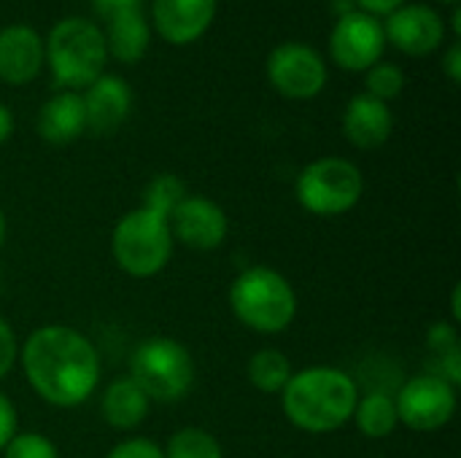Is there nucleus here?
I'll list each match as a JSON object with an SVG mask.
<instances>
[{
  "mask_svg": "<svg viewBox=\"0 0 461 458\" xmlns=\"http://www.w3.org/2000/svg\"><path fill=\"white\" fill-rule=\"evenodd\" d=\"M3 458H59L57 456V445L51 440H46L38 432H24V435H14L8 440V445L3 448Z\"/></svg>",
  "mask_w": 461,
  "mask_h": 458,
  "instance_id": "26",
  "label": "nucleus"
},
{
  "mask_svg": "<svg viewBox=\"0 0 461 458\" xmlns=\"http://www.w3.org/2000/svg\"><path fill=\"white\" fill-rule=\"evenodd\" d=\"M365 86H367V94L378 97V100H394L402 86H405V73L392 65V62H375L370 70H367V78H365Z\"/></svg>",
  "mask_w": 461,
  "mask_h": 458,
  "instance_id": "25",
  "label": "nucleus"
},
{
  "mask_svg": "<svg viewBox=\"0 0 461 458\" xmlns=\"http://www.w3.org/2000/svg\"><path fill=\"white\" fill-rule=\"evenodd\" d=\"M359 391L351 375L335 367H308L294 373L281 391L286 418L311 435H327L351 421Z\"/></svg>",
  "mask_w": 461,
  "mask_h": 458,
  "instance_id": "2",
  "label": "nucleus"
},
{
  "mask_svg": "<svg viewBox=\"0 0 461 458\" xmlns=\"http://www.w3.org/2000/svg\"><path fill=\"white\" fill-rule=\"evenodd\" d=\"M362 8L359 11H367V13H392L394 8H400L405 0H357Z\"/></svg>",
  "mask_w": 461,
  "mask_h": 458,
  "instance_id": "32",
  "label": "nucleus"
},
{
  "mask_svg": "<svg viewBox=\"0 0 461 458\" xmlns=\"http://www.w3.org/2000/svg\"><path fill=\"white\" fill-rule=\"evenodd\" d=\"M130 378L151 402H178L194 386V359L173 337H149L130 356Z\"/></svg>",
  "mask_w": 461,
  "mask_h": 458,
  "instance_id": "6",
  "label": "nucleus"
},
{
  "mask_svg": "<svg viewBox=\"0 0 461 458\" xmlns=\"http://www.w3.org/2000/svg\"><path fill=\"white\" fill-rule=\"evenodd\" d=\"M173 232L167 219L135 208L119 219L111 235V254L116 265L132 278H151L173 256Z\"/></svg>",
  "mask_w": 461,
  "mask_h": 458,
  "instance_id": "5",
  "label": "nucleus"
},
{
  "mask_svg": "<svg viewBox=\"0 0 461 458\" xmlns=\"http://www.w3.org/2000/svg\"><path fill=\"white\" fill-rule=\"evenodd\" d=\"M3 240H5V216L0 211V248H3Z\"/></svg>",
  "mask_w": 461,
  "mask_h": 458,
  "instance_id": "36",
  "label": "nucleus"
},
{
  "mask_svg": "<svg viewBox=\"0 0 461 458\" xmlns=\"http://www.w3.org/2000/svg\"><path fill=\"white\" fill-rule=\"evenodd\" d=\"M105 458H165V454L157 443L143 440V437H132V440L119 443L116 448H111V454Z\"/></svg>",
  "mask_w": 461,
  "mask_h": 458,
  "instance_id": "27",
  "label": "nucleus"
},
{
  "mask_svg": "<svg viewBox=\"0 0 461 458\" xmlns=\"http://www.w3.org/2000/svg\"><path fill=\"white\" fill-rule=\"evenodd\" d=\"M11 132H14V116L5 105H0V146L11 138Z\"/></svg>",
  "mask_w": 461,
  "mask_h": 458,
  "instance_id": "33",
  "label": "nucleus"
},
{
  "mask_svg": "<svg viewBox=\"0 0 461 458\" xmlns=\"http://www.w3.org/2000/svg\"><path fill=\"white\" fill-rule=\"evenodd\" d=\"M454 35H461V8L454 11Z\"/></svg>",
  "mask_w": 461,
  "mask_h": 458,
  "instance_id": "35",
  "label": "nucleus"
},
{
  "mask_svg": "<svg viewBox=\"0 0 461 458\" xmlns=\"http://www.w3.org/2000/svg\"><path fill=\"white\" fill-rule=\"evenodd\" d=\"M267 78L284 97L311 100L327 84V65L305 43H281L267 57Z\"/></svg>",
  "mask_w": 461,
  "mask_h": 458,
  "instance_id": "10",
  "label": "nucleus"
},
{
  "mask_svg": "<svg viewBox=\"0 0 461 458\" xmlns=\"http://www.w3.org/2000/svg\"><path fill=\"white\" fill-rule=\"evenodd\" d=\"M230 305L238 321L259 335H278L289 329L297 316L292 283L270 267L243 270L230 289Z\"/></svg>",
  "mask_w": 461,
  "mask_h": 458,
  "instance_id": "4",
  "label": "nucleus"
},
{
  "mask_svg": "<svg viewBox=\"0 0 461 458\" xmlns=\"http://www.w3.org/2000/svg\"><path fill=\"white\" fill-rule=\"evenodd\" d=\"M16 356H19L16 337H14V332H11V327L0 319V381L11 373Z\"/></svg>",
  "mask_w": 461,
  "mask_h": 458,
  "instance_id": "28",
  "label": "nucleus"
},
{
  "mask_svg": "<svg viewBox=\"0 0 461 458\" xmlns=\"http://www.w3.org/2000/svg\"><path fill=\"white\" fill-rule=\"evenodd\" d=\"M86 130L84 100L76 92H59L49 97L38 111V135L51 146H65L81 138Z\"/></svg>",
  "mask_w": 461,
  "mask_h": 458,
  "instance_id": "17",
  "label": "nucleus"
},
{
  "mask_svg": "<svg viewBox=\"0 0 461 458\" xmlns=\"http://www.w3.org/2000/svg\"><path fill=\"white\" fill-rule=\"evenodd\" d=\"M397 418L413 432H438L456 413V389L438 375H416L411 378L397 400Z\"/></svg>",
  "mask_w": 461,
  "mask_h": 458,
  "instance_id": "8",
  "label": "nucleus"
},
{
  "mask_svg": "<svg viewBox=\"0 0 461 458\" xmlns=\"http://www.w3.org/2000/svg\"><path fill=\"white\" fill-rule=\"evenodd\" d=\"M32 391L54 408L86 402L100 381V356L76 329L49 324L35 329L19 351Z\"/></svg>",
  "mask_w": 461,
  "mask_h": 458,
  "instance_id": "1",
  "label": "nucleus"
},
{
  "mask_svg": "<svg viewBox=\"0 0 461 458\" xmlns=\"http://www.w3.org/2000/svg\"><path fill=\"white\" fill-rule=\"evenodd\" d=\"M365 192L362 170L343 157L311 162L297 178V200L308 213L340 216L348 213Z\"/></svg>",
  "mask_w": 461,
  "mask_h": 458,
  "instance_id": "7",
  "label": "nucleus"
},
{
  "mask_svg": "<svg viewBox=\"0 0 461 458\" xmlns=\"http://www.w3.org/2000/svg\"><path fill=\"white\" fill-rule=\"evenodd\" d=\"M162 454L165 458H224L219 440L197 427H186L176 432Z\"/></svg>",
  "mask_w": 461,
  "mask_h": 458,
  "instance_id": "24",
  "label": "nucleus"
},
{
  "mask_svg": "<svg viewBox=\"0 0 461 458\" xmlns=\"http://www.w3.org/2000/svg\"><path fill=\"white\" fill-rule=\"evenodd\" d=\"M103 24H105V30H103L105 51L111 57H116L124 65L143 59L149 40H151V30H149L143 11H127V13H119Z\"/></svg>",
  "mask_w": 461,
  "mask_h": 458,
  "instance_id": "19",
  "label": "nucleus"
},
{
  "mask_svg": "<svg viewBox=\"0 0 461 458\" xmlns=\"http://www.w3.org/2000/svg\"><path fill=\"white\" fill-rule=\"evenodd\" d=\"M43 40L27 24H8L0 30V78L11 86L30 84L43 65Z\"/></svg>",
  "mask_w": 461,
  "mask_h": 458,
  "instance_id": "15",
  "label": "nucleus"
},
{
  "mask_svg": "<svg viewBox=\"0 0 461 458\" xmlns=\"http://www.w3.org/2000/svg\"><path fill=\"white\" fill-rule=\"evenodd\" d=\"M81 100H84V113H86V130L97 135H111L130 116L132 89L124 78L103 73L86 86Z\"/></svg>",
  "mask_w": 461,
  "mask_h": 458,
  "instance_id": "13",
  "label": "nucleus"
},
{
  "mask_svg": "<svg viewBox=\"0 0 461 458\" xmlns=\"http://www.w3.org/2000/svg\"><path fill=\"white\" fill-rule=\"evenodd\" d=\"M392 130H394V116H392L389 103L367 92L348 100L346 113H343V132L348 143L370 151V148L384 146L392 138Z\"/></svg>",
  "mask_w": 461,
  "mask_h": 458,
  "instance_id": "16",
  "label": "nucleus"
},
{
  "mask_svg": "<svg viewBox=\"0 0 461 458\" xmlns=\"http://www.w3.org/2000/svg\"><path fill=\"white\" fill-rule=\"evenodd\" d=\"M14 435H16V408L5 394H0V451L8 445Z\"/></svg>",
  "mask_w": 461,
  "mask_h": 458,
  "instance_id": "30",
  "label": "nucleus"
},
{
  "mask_svg": "<svg viewBox=\"0 0 461 458\" xmlns=\"http://www.w3.org/2000/svg\"><path fill=\"white\" fill-rule=\"evenodd\" d=\"M184 197H186L184 181L178 175H173V173H159L143 189V205L140 208H146V211H151V213H157L162 219H170Z\"/></svg>",
  "mask_w": 461,
  "mask_h": 458,
  "instance_id": "23",
  "label": "nucleus"
},
{
  "mask_svg": "<svg viewBox=\"0 0 461 458\" xmlns=\"http://www.w3.org/2000/svg\"><path fill=\"white\" fill-rule=\"evenodd\" d=\"M384 35L400 51L411 57H424V54H432L443 43L446 24L435 8L424 3H413V5H400L389 13L384 24Z\"/></svg>",
  "mask_w": 461,
  "mask_h": 458,
  "instance_id": "12",
  "label": "nucleus"
},
{
  "mask_svg": "<svg viewBox=\"0 0 461 458\" xmlns=\"http://www.w3.org/2000/svg\"><path fill=\"white\" fill-rule=\"evenodd\" d=\"M351 418L357 421L359 432L370 440H384V437L394 435V429L400 424L394 397L386 391H370L367 397L357 400Z\"/></svg>",
  "mask_w": 461,
  "mask_h": 458,
  "instance_id": "21",
  "label": "nucleus"
},
{
  "mask_svg": "<svg viewBox=\"0 0 461 458\" xmlns=\"http://www.w3.org/2000/svg\"><path fill=\"white\" fill-rule=\"evenodd\" d=\"M459 297H461V289H459V286H454V294H451V308H454V321H461Z\"/></svg>",
  "mask_w": 461,
  "mask_h": 458,
  "instance_id": "34",
  "label": "nucleus"
},
{
  "mask_svg": "<svg viewBox=\"0 0 461 458\" xmlns=\"http://www.w3.org/2000/svg\"><path fill=\"white\" fill-rule=\"evenodd\" d=\"M149 410H151V400L130 375L113 381L103 391V400H100V413H103L105 424L119 432L138 429L149 418Z\"/></svg>",
  "mask_w": 461,
  "mask_h": 458,
  "instance_id": "18",
  "label": "nucleus"
},
{
  "mask_svg": "<svg viewBox=\"0 0 461 458\" xmlns=\"http://www.w3.org/2000/svg\"><path fill=\"white\" fill-rule=\"evenodd\" d=\"M154 27L167 43H194L216 16V0H154Z\"/></svg>",
  "mask_w": 461,
  "mask_h": 458,
  "instance_id": "14",
  "label": "nucleus"
},
{
  "mask_svg": "<svg viewBox=\"0 0 461 458\" xmlns=\"http://www.w3.org/2000/svg\"><path fill=\"white\" fill-rule=\"evenodd\" d=\"M57 86L76 92L86 89L95 78L103 76L108 51L103 30L84 16H70L54 24L43 49Z\"/></svg>",
  "mask_w": 461,
  "mask_h": 458,
  "instance_id": "3",
  "label": "nucleus"
},
{
  "mask_svg": "<svg viewBox=\"0 0 461 458\" xmlns=\"http://www.w3.org/2000/svg\"><path fill=\"white\" fill-rule=\"evenodd\" d=\"M92 8L100 22H108L127 11H143V0H92Z\"/></svg>",
  "mask_w": 461,
  "mask_h": 458,
  "instance_id": "29",
  "label": "nucleus"
},
{
  "mask_svg": "<svg viewBox=\"0 0 461 458\" xmlns=\"http://www.w3.org/2000/svg\"><path fill=\"white\" fill-rule=\"evenodd\" d=\"M292 375L289 356L276 348H262L249 362V381L262 394H281Z\"/></svg>",
  "mask_w": 461,
  "mask_h": 458,
  "instance_id": "22",
  "label": "nucleus"
},
{
  "mask_svg": "<svg viewBox=\"0 0 461 458\" xmlns=\"http://www.w3.org/2000/svg\"><path fill=\"white\" fill-rule=\"evenodd\" d=\"M173 240H181L194 251H213L224 243L230 232L227 213L203 194H186L181 205L167 219Z\"/></svg>",
  "mask_w": 461,
  "mask_h": 458,
  "instance_id": "11",
  "label": "nucleus"
},
{
  "mask_svg": "<svg viewBox=\"0 0 461 458\" xmlns=\"http://www.w3.org/2000/svg\"><path fill=\"white\" fill-rule=\"evenodd\" d=\"M443 67H446L448 78H451L454 84H459L461 81V46L459 43H454V46L446 51V57H443Z\"/></svg>",
  "mask_w": 461,
  "mask_h": 458,
  "instance_id": "31",
  "label": "nucleus"
},
{
  "mask_svg": "<svg viewBox=\"0 0 461 458\" xmlns=\"http://www.w3.org/2000/svg\"><path fill=\"white\" fill-rule=\"evenodd\" d=\"M440 3H448V5H456L459 0H440Z\"/></svg>",
  "mask_w": 461,
  "mask_h": 458,
  "instance_id": "37",
  "label": "nucleus"
},
{
  "mask_svg": "<svg viewBox=\"0 0 461 458\" xmlns=\"http://www.w3.org/2000/svg\"><path fill=\"white\" fill-rule=\"evenodd\" d=\"M427 351H429V375L443 378L454 389L461 381V348L459 332L454 324H435L427 335Z\"/></svg>",
  "mask_w": 461,
  "mask_h": 458,
  "instance_id": "20",
  "label": "nucleus"
},
{
  "mask_svg": "<svg viewBox=\"0 0 461 458\" xmlns=\"http://www.w3.org/2000/svg\"><path fill=\"white\" fill-rule=\"evenodd\" d=\"M384 46V24L359 8L340 13L330 35V54L343 70H370L381 59Z\"/></svg>",
  "mask_w": 461,
  "mask_h": 458,
  "instance_id": "9",
  "label": "nucleus"
}]
</instances>
